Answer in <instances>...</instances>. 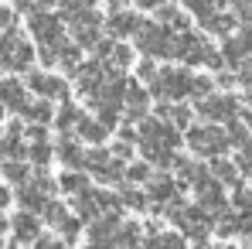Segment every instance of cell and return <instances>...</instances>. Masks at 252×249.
Instances as JSON below:
<instances>
[{
	"instance_id": "1",
	"label": "cell",
	"mask_w": 252,
	"mask_h": 249,
	"mask_svg": "<svg viewBox=\"0 0 252 249\" xmlns=\"http://www.w3.org/2000/svg\"><path fill=\"white\" fill-rule=\"evenodd\" d=\"M174 147H177V130L164 120H143L140 123V154L150 164H170L174 161Z\"/></svg>"
},
{
	"instance_id": "2",
	"label": "cell",
	"mask_w": 252,
	"mask_h": 249,
	"mask_svg": "<svg viewBox=\"0 0 252 249\" xmlns=\"http://www.w3.org/2000/svg\"><path fill=\"white\" fill-rule=\"evenodd\" d=\"M208 79H198V75H188V72H181V69H157V75H154V92L160 96V99H184V96H205L208 92Z\"/></svg>"
},
{
	"instance_id": "3",
	"label": "cell",
	"mask_w": 252,
	"mask_h": 249,
	"mask_svg": "<svg viewBox=\"0 0 252 249\" xmlns=\"http://www.w3.org/2000/svg\"><path fill=\"white\" fill-rule=\"evenodd\" d=\"M136 48L147 55V58H177V48H181V35L164 24V21H157V24H143L140 31H136Z\"/></svg>"
},
{
	"instance_id": "4",
	"label": "cell",
	"mask_w": 252,
	"mask_h": 249,
	"mask_svg": "<svg viewBox=\"0 0 252 249\" xmlns=\"http://www.w3.org/2000/svg\"><path fill=\"white\" fill-rule=\"evenodd\" d=\"M31 62H34V48L24 35H17L14 28L0 31V65L7 72H24L31 69Z\"/></svg>"
},
{
	"instance_id": "5",
	"label": "cell",
	"mask_w": 252,
	"mask_h": 249,
	"mask_svg": "<svg viewBox=\"0 0 252 249\" xmlns=\"http://www.w3.org/2000/svg\"><path fill=\"white\" fill-rule=\"evenodd\" d=\"M51 195H55V181L48 174H31L24 184H17V202L21 208H31V212H44Z\"/></svg>"
},
{
	"instance_id": "6",
	"label": "cell",
	"mask_w": 252,
	"mask_h": 249,
	"mask_svg": "<svg viewBox=\"0 0 252 249\" xmlns=\"http://www.w3.org/2000/svg\"><path fill=\"white\" fill-rule=\"evenodd\" d=\"M28 28H31V35H34L41 44L65 41V38H62V17H58V14H51V10H31Z\"/></svg>"
},
{
	"instance_id": "7",
	"label": "cell",
	"mask_w": 252,
	"mask_h": 249,
	"mask_svg": "<svg viewBox=\"0 0 252 249\" xmlns=\"http://www.w3.org/2000/svg\"><path fill=\"white\" fill-rule=\"evenodd\" d=\"M85 167H89L99 181H120V178H123V164L116 161V154H113V150H102V147H95V150L85 154Z\"/></svg>"
},
{
	"instance_id": "8",
	"label": "cell",
	"mask_w": 252,
	"mask_h": 249,
	"mask_svg": "<svg viewBox=\"0 0 252 249\" xmlns=\"http://www.w3.org/2000/svg\"><path fill=\"white\" fill-rule=\"evenodd\" d=\"M170 218H174V225H177V229H184V232H188V236H205V232H208V208L205 205H181V208H174V212H170Z\"/></svg>"
},
{
	"instance_id": "9",
	"label": "cell",
	"mask_w": 252,
	"mask_h": 249,
	"mask_svg": "<svg viewBox=\"0 0 252 249\" xmlns=\"http://www.w3.org/2000/svg\"><path fill=\"white\" fill-rule=\"evenodd\" d=\"M188 143H191V150L194 154H221L225 150V133L218 130V126H198V130H191L188 133Z\"/></svg>"
},
{
	"instance_id": "10",
	"label": "cell",
	"mask_w": 252,
	"mask_h": 249,
	"mask_svg": "<svg viewBox=\"0 0 252 249\" xmlns=\"http://www.w3.org/2000/svg\"><path fill=\"white\" fill-rule=\"evenodd\" d=\"M99 24L102 17L95 10L82 7L75 17H72V35H75V44H99Z\"/></svg>"
},
{
	"instance_id": "11",
	"label": "cell",
	"mask_w": 252,
	"mask_h": 249,
	"mask_svg": "<svg viewBox=\"0 0 252 249\" xmlns=\"http://www.w3.org/2000/svg\"><path fill=\"white\" fill-rule=\"evenodd\" d=\"M28 89L38 92L41 99H68V85L58 75H51V72H31L28 75Z\"/></svg>"
},
{
	"instance_id": "12",
	"label": "cell",
	"mask_w": 252,
	"mask_h": 249,
	"mask_svg": "<svg viewBox=\"0 0 252 249\" xmlns=\"http://www.w3.org/2000/svg\"><path fill=\"white\" fill-rule=\"evenodd\" d=\"M198 113L205 116V120H235V113H239V103L232 99V96H221V92H211L208 99L198 106Z\"/></svg>"
},
{
	"instance_id": "13",
	"label": "cell",
	"mask_w": 252,
	"mask_h": 249,
	"mask_svg": "<svg viewBox=\"0 0 252 249\" xmlns=\"http://www.w3.org/2000/svg\"><path fill=\"white\" fill-rule=\"evenodd\" d=\"M252 55V31H242V35H225V44H221V58L228 65H242L249 62Z\"/></svg>"
},
{
	"instance_id": "14",
	"label": "cell",
	"mask_w": 252,
	"mask_h": 249,
	"mask_svg": "<svg viewBox=\"0 0 252 249\" xmlns=\"http://www.w3.org/2000/svg\"><path fill=\"white\" fill-rule=\"evenodd\" d=\"M10 229H14V239L17 243H34L41 236V218H38V212L24 208V212H17L10 218Z\"/></svg>"
},
{
	"instance_id": "15",
	"label": "cell",
	"mask_w": 252,
	"mask_h": 249,
	"mask_svg": "<svg viewBox=\"0 0 252 249\" xmlns=\"http://www.w3.org/2000/svg\"><path fill=\"white\" fill-rule=\"evenodd\" d=\"M143 28V21H140V14H133V10H113L109 14V31H113V38H129V35H136Z\"/></svg>"
},
{
	"instance_id": "16",
	"label": "cell",
	"mask_w": 252,
	"mask_h": 249,
	"mask_svg": "<svg viewBox=\"0 0 252 249\" xmlns=\"http://www.w3.org/2000/svg\"><path fill=\"white\" fill-rule=\"evenodd\" d=\"M0 103H3L7 109L21 113V109H24V103H28V92H24V85L17 82V79H0Z\"/></svg>"
},
{
	"instance_id": "17",
	"label": "cell",
	"mask_w": 252,
	"mask_h": 249,
	"mask_svg": "<svg viewBox=\"0 0 252 249\" xmlns=\"http://www.w3.org/2000/svg\"><path fill=\"white\" fill-rule=\"evenodd\" d=\"M123 106H126V113H129V120H140L147 113V106H150V96L136 82H129L126 85V96H123Z\"/></svg>"
},
{
	"instance_id": "18",
	"label": "cell",
	"mask_w": 252,
	"mask_h": 249,
	"mask_svg": "<svg viewBox=\"0 0 252 249\" xmlns=\"http://www.w3.org/2000/svg\"><path fill=\"white\" fill-rule=\"evenodd\" d=\"M55 154H58L62 164L72 167V171H75V167H85V150L79 147V140H72V137H65V140L55 147Z\"/></svg>"
},
{
	"instance_id": "19",
	"label": "cell",
	"mask_w": 252,
	"mask_h": 249,
	"mask_svg": "<svg viewBox=\"0 0 252 249\" xmlns=\"http://www.w3.org/2000/svg\"><path fill=\"white\" fill-rule=\"evenodd\" d=\"M177 198V184L164 178V174H154L150 178V202H157V205H170Z\"/></svg>"
},
{
	"instance_id": "20",
	"label": "cell",
	"mask_w": 252,
	"mask_h": 249,
	"mask_svg": "<svg viewBox=\"0 0 252 249\" xmlns=\"http://www.w3.org/2000/svg\"><path fill=\"white\" fill-rule=\"evenodd\" d=\"M95 48H99V58H102V65H106V69H109L113 62H116V69H123L126 62H129V48H123L116 38H113V41H99Z\"/></svg>"
},
{
	"instance_id": "21",
	"label": "cell",
	"mask_w": 252,
	"mask_h": 249,
	"mask_svg": "<svg viewBox=\"0 0 252 249\" xmlns=\"http://www.w3.org/2000/svg\"><path fill=\"white\" fill-rule=\"evenodd\" d=\"M21 116H28L34 123H48L51 120V106H48V99H28L24 109H21Z\"/></svg>"
},
{
	"instance_id": "22",
	"label": "cell",
	"mask_w": 252,
	"mask_h": 249,
	"mask_svg": "<svg viewBox=\"0 0 252 249\" xmlns=\"http://www.w3.org/2000/svg\"><path fill=\"white\" fill-rule=\"evenodd\" d=\"M188 7H191V14L205 24V21H211L215 14H221V0H188Z\"/></svg>"
},
{
	"instance_id": "23",
	"label": "cell",
	"mask_w": 252,
	"mask_h": 249,
	"mask_svg": "<svg viewBox=\"0 0 252 249\" xmlns=\"http://www.w3.org/2000/svg\"><path fill=\"white\" fill-rule=\"evenodd\" d=\"M0 171H3V178H7L10 184H24V181L31 178V167L24 164V161H3Z\"/></svg>"
},
{
	"instance_id": "24",
	"label": "cell",
	"mask_w": 252,
	"mask_h": 249,
	"mask_svg": "<svg viewBox=\"0 0 252 249\" xmlns=\"http://www.w3.org/2000/svg\"><path fill=\"white\" fill-rule=\"evenodd\" d=\"M79 137H82L85 143H99V140H106V126H99L95 120H79V130H75Z\"/></svg>"
},
{
	"instance_id": "25",
	"label": "cell",
	"mask_w": 252,
	"mask_h": 249,
	"mask_svg": "<svg viewBox=\"0 0 252 249\" xmlns=\"http://www.w3.org/2000/svg\"><path fill=\"white\" fill-rule=\"evenodd\" d=\"M58 188H62L65 195H79V191L89 188V181H85V174H75V171H72V174H62V178H58Z\"/></svg>"
},
{
	"instance_id": "26",
	"label": "cell",
	"mask_w": 252,
	"mask_h": 249,
	"mask_svg": "<svg viewBox=\"0 0 252 249\" xmlns=\"http://www.w3.org/2000/svg\"><path fill=\"white\" fill-rule=\"evenodd\" d=\"M79 120H82V113H79L75 106H62L55 123H58V130H65V133H68V130H79Z\"/></svg>"
},
{
	"instance_id": "27",
	"label": "cell",
	"mask_w": 252,
	"mask_h": 249,
	"mask_svg": "<svg viewBox=\"0 0 252 249\" xmlns=\"http://www.w3.org/2000/svg\"><path fill=\"white\" fill-rule=\"evenodd\" d=\"M215 178H218V181H228V184H235V181H239V167L228 164V161H215Z\"/></svg>"
},
{
	"instance_id": "28",
	"label": "cell",
	"mask_w": 252,
	"mask_h": 249,
	"mask_svg": "<svg viewBox=\"0 0 252 249\" xmlns=\"http://www.w3.org/2000/svg\"><path fill=\"white\" fill-rule=\"evenodd\" d=\"M31 249H65V243H62L58 236H38V239L31 243Z\"/></svg>"
},
{
	"instance_id": "29",
	"label": "cell",
	"mask_w": 252,
	"mask_h": 249,
	"mask_svg": "<svg viewBox=\"0 0 252 249\" xmlns=\"http://www.w3.org/2000/svg\"><path fill=\"white\" fill-rule=\"evenodd\" d=\"M126 181H150V167H147V164L126 167Z\"/></svg>"
},
{
	"instance_id": "30",
	"label": "cell",
	"mask_w": 252,
	"mask_h": 249,
	"mask_svg": "<svg viewBox=\"0 0 252 249\" xmlns=\"http://www.w3.org/2000/svg\"><path fill=\"white\" fill-rule=\"evenodd\" d=\"M235 212L252 215V191H239V195H235Z\"/></svg>"
},
{
	"instance_id": "31",
	"label": "cell",
	"mask_w": 252,
	"mask_h": 249,
	"mask_svg": "<svg viewBox=\"0 0 252 249\" xmlns=\"http://www.w3.org/2000/svg\"><path fill=\"white\" fill-rule=\"evenodd\" d=\"M239 167H242L246 174H252V140H246V143H242V154H239Z\"/></svg>"
},
{
	"instance_id": "32",
	"label": "cell",
	"mask_w": 252,
	"mask_h": 249,
	"mask_svg": "<svg viewBox=\"0 0 252 249\" xmlns=\"http://www.w3.org/2000/svg\"><path fill=\"white\" fill-rule=\"evenodd\" d=\"M232 7L239 10V17H246V21H252V0H232Z\"/></svg>"
},
{
	"instance_id": "33",
	"label": "cell",
	"mask_w": 252,
	"mask_h": 249,
	"mask_svg": "<svg viewBox=\"0 0 252 249\" xmlns=\"http://www.w3.org/2000/svg\"><path fill=\"white\" fill-rule=\"evenodd\" d=\"M10 28H14V10L0 7V31H10Z\"/></svg>"
},
{
	"instance_id": "34",
	"label": "cell",
	"mask_w": 252,
	"mask_h": 249,
	"mask_svg": "<svg viewBox=\"0 0 252 249\" xmlns=\"http://www.w3.org/2000/svg\"><path fill=\"white\" fill-rule=\"evenodd\" d=\"M136 3H140V7H143V10H150V7H164V3H167V0H136Z\"/></svg>"
},
{
	"instance_id": "35",
	"label": "cell",
	"mask_w": 252,
	"mask_h": 249,
	"mask_svg": "<svg viewBox=\"0 0 252 249\" xmlns=\"http://www.w3.org/2000/svg\"><path fill=\"white\" fill-rule=\"evenodd\" d=\"M7 161V133H0V164Z\"/></svg>"
},
{
	"instance_id": "36",
	"label": "cell",
	"mask_w": 252,
	"mask_h": 249,
	"mask_svg": "<svg viewBox=\"0 0 252 249\" xmlns=\"http://www.w3.org/2000/svg\"><path fill=\"white\" fill-rule=\"evenodd\" d=\"M242 82H246V85H252V65L246 69V72H242Z\"/></svg>"
},
{
	"instance_id": "37",
	"label": "cell",
	"mask_w": 252,
	"mask_h": 249,
	"mask_svg": "<svg viewBox=\"0 0 252 249\" xmlns=\"http://www.w3.org/2000/svg\"><path fill=\"white\" fill-rule=\"evenodd\" d=\"M3 113H7V106H3V103H0V120H3Z\"/></svg>"
},
{
	"instance_id": "38",
	"label": "cell",
	"mask_w": 252,
	"mask_h": 249,
	"mask_svg": "<svg viewBox=\"0 0 252 249\" xmlns=\"http://www.w3.org/2000/svg\"><path fill=\"white\" fill-rule=\"evenodd\" d=\"M38 3H44V7H48V3H58V0H38Z\"/></svg>"
},
{
	"instance_id": "39",
	"label": "cell",
	"mask_w": 252,
	"mask_h": 249,
	"mask_svg": "<svg viewBox=\"0 0 252 249\" xmlns=\"http://www.w3.org/2000/svg\"><path fill=\"white\" fill-rule=\"evenodd\" d=\"M89 249H102V246H95V243H92V246H89Z\"/></svg>"
},
{
	"instance_id": "40",
	"label": "cell",
	"mask_w": 252,
	"mask_h": 249,
	"mask_svg": "<svg viewBox=\"0 0 252 249\" xmlns=\"http://www.w3.org/2000/svg\"><path fill=\"white\" fill-rule=\"evenodd\" d=\"M0 249H3V236H0Z\"/></svg>"
},
{
	"instance_id": "41",
	"label": "cell",
	"mask_w": 252,
	"mask_h": 249,
	"mask_svg": "<svg viewBox=\"0 0 252 249\" xmlns=\"http://www.w3.org/2000/svg\"><path fill=\"white\" fill-rule=\"evenodd\" d=\"M10 249H17V246H10Z\"/></svg>"
}]
</instances>
